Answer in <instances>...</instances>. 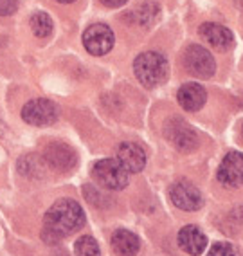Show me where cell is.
Returning a JSON list of instances; mask_svg holds the SVG:
<instances>
[{
  "label": "cell",
  "mask_w": 243,
  "mask_h": 256,
  "mask_svg": "<svg viewBox=\"0 0 243 256\" xmlns=\"http://www.w3.org/2000/svg\"><path fill=\"white\" fill-rule=\"evenodd\" d=\"M43 222V238L47 242H58L60 238L76 233L85 224V211L76 200L61 198L49 208Z\"/></svg>",
  "instance_id": "obj_1"
},
{
  "label": "cell",
  "mask_w": 243,
  "mask_h": 256,
  "mask_svg": "<svg viewBox=\"0 0 243 256\" xmlns=\"http://www.w3.org/2000/svg\"><path fill=\"white\" fill-rule=\"evenodd\" d=\"M133 72L144 87H159L168 78V60L157 50H146L135 58Z\"/></svg>",
  "instance_id": "obj_2"
},
{
  "label": "cell",
  "mask_w": 243,
  "mask_h": 256,
  "mask_svg": "<svg viewBox=\"0 0 243 256\" xmlns=\"http://www.w3.org/2000/svg\"><path fill=\"white\" fill-rule=\"evenodd\" d=\"M92 177L99 186L119 192L128 184V172L123 168L119 159H101L92 168Z\"/></svg>",
  "instance_id": "obj_3"
},
{
  "label": "cell",
  "mask_w": 243,
  "mask_h": 256,
  "mask_svg": "<svg viewBox=\"0 0 243 256\" xmlns=\"http://www.w3.org/2000/svg\"><path fill=\"white\" fill-rule=\"evenodd\" d=\"M22 119L32 126H49L58 119V106L51 100H31L22 108Z\"/></svg>",
  "instance_id": "obj_4"
},
{
  "label": "cell",
  "mask_w": 243,
  "mask_h": 256,
  "mask_svg": "<svg viewBox=\"0 0 243 256\" xmlns=\"http://www.w3.org/2000/svg\"><path fill=\"white\" fill-rule=\"evenodd\" d=\"M184 65L189 74L197 78H211L216 70L213 54L202 46H189L184 52Z\"/></svg>",
  "instance_id": "obj_5"
},
{
  "label": "cell",
  "mask_w": 243,
  "mask_h": 256,
  "mask_svg": "<svg viewBox=\"0 0 243 256\" xmlns=\"http://www.w3.org/2000/svg\"><path fill=\"white\" fill-rule=\"evenodd\" d=\"M114 31L106 24H94L83 32V46L94 56H103L114 47Z\"/></svg>",
  "instance_id": "obj_6"
},
{
  "label": "cell",
  "mask_w": 243,
  "mask_h": 256,
  "mask_svg": "<svg viewBox=\"0 0 243 256\" xmlns=\"http://www.w3.org/2000/svg\"><path fill=\"white\" fill-rule=\"evenodd\" d=\"M164 134H166V138H168V141L173 142L179 150H184V152L195 150L198 144L197 132L180 118L170 119L164 126Z\"/></svg>",
  "instance_id": "obj_7"
},
{
  "label": "cell",
  "mask_w": 243,
  "mask_h": 256,
  "mask_svg": "<svg viewBox=\"0 0 243 256\" xmlns=\"http://www.w3.org/2000/svg\"><path fill=\"white\" fill-rule=\"evenodd\" d=\"M170 197L175 206L184 211H197V210H200L204 204L200 190H198L195 184L188 182V180L175 182L170 190Z\"/></svg>",
  "instance_id": "obj_8"
},
{
  "label": "cell",
  "mask_w": 243,
  "mask_h": 256,
  "mask_svg": "<svg viewBox=\"0 0 243 256\" xmlns=\"http://www.w3.org/2000/svg\"><path fill=\"white\" fill-rule=\"evenodd\" d=\"M218 180L227 188L243 186V154L229 152L218 168Z\"/></svg>",
  "instance_id": "obj_9"
},
{
  "label": "cell",
  "mask_w": 243,
  "mask_h": 256,
  "mask_svg": "<svg viewBox=\"0 0 243 256\" xmlns=\"http://www.w3.org/2000/svg\"><path fill=\"white\" fill-rule=\"evenodd\" d=\"M43 157L51 168L61 170V172L72 170L76 166V154L65 142H51L43 152Z\"/></svg>",
  "instance_id": "obj_10"
},
{
  "label": "cell",
  "mask_w": 243,
  "mask_h": 256,
  "mask_svg": "<svg viewBox=\"0 0 243 256\" xmlns=\"http://www.w3.org/2000/svg\"><path fill=\"white\" fill-rule=\"evenodd\" d=\"M198 32H200V36H202L209 46L215 47V49H218V50L231 49L234 44L233 32H231L227 28H224V26H220V24L206 22L200 26Z\"/></svg>",
  "instance_id": "obj_11"
},
{
  "label": "cell",
  "mask_w": 243,
  "mask_h": 256,
  "mask_svg": "<svg viewBox=\"0 0 243 256\" xmlns=\"http://www.w3.org/2000/svg\"><path fill=\"white\" fill-rule=\"evenodd\" d=\"M119 162L128 174H139L146 166V152L137 142H123L117 150Z\"/></svg>",
  "instance_id": "obj_12"
},
{
  "label": "cell",
  "mask_w": 243,
  "mask_h": 256,
  "mask_svg": "<svg viewBox=\"0 0 243 256\" xmlns=\"http://www.w3.org/2000/svg\"><path fill=\"white\" fill-rule=\"evenodd\" d=\"M179 103L184 110H189V112H197L206 105L207 100V92L206 88L200 85V83H186L179 88Z\"/></svg>",
  "instance_id": "obj_13"
},
{
  "label": "cell",
  "mask_w": 243,
  "mask_h": 256,
  "mask_svg": "<svg viewBox=\"0 0 243 256\" xmlns=\"http://www.w3.org/2000/svg\"><path fill=\"white\" fill-rule=\"evenodd\" d=\"M179 246L188 254H202L207 247V236L197 228V226H186L179 233Z\"/></svg>",
  "instance_id": "obj_14"
},
{
  "label": "cell",
  "mask_w": 243,
  "mask_h": 256,
  "mask_svg": "<svg viewBox=\"0 0 243 256\" xmlns=\"http://www.w3.org/2000/svg\"><path fill=\"white\" fill-rule=\"evenodd\" d=\"M112 249L119 256H135L141 249V242L137 234L128 229H117L112 236Z\"/></svg>",
  "instance_id": "obj_15"
},
{
  "label": "cell",
  "mask_w": 243,
  "mask_h": 256,
  "mask_svg": "<svg viewBox=\"0 0 243 256\" xmlns=\"http://www.w3.org/2000/svg\"><path fill=\"white\" fill-rule=\"evenodd\" d=\"M31 29L38 38H45L52 32V18L47 13H34L31 16Z\"/></svg>",
  "instance_id": "obj_16"
},
{
  "label": "cell",
  "mask_w": 243,
  "mask_h": 256,
  "mask_svg": "<svg viewBox=\"0 0 243 256\" xmlns=\"http://www.w3.org/2000/svg\"><path fill=\"white\" fill-rule=\"evenodd\" d=\"M133 16H135V22L139 26H152L155 16H159V6L153 4V2H146V4L139 6Z\"/></svg>",
  "instance_id": "obj_17"
},
{
  "label": "cell",
  "mask_w": 243,
  "mask_h": 256,
  "mask_svg": "<svg viewBox=\"0 0 243 256\" xmlns=\"http://www.w3.org/2000/svg\"><path fill=\"white\" fill-rule=\"evenodd\" d=\"M76 256H99V246L92 236H81L74 246Z\"/></svg>",
  "instance_id": "obj_18"
},
{
  "label": "cell",
  "mask_w": 243,
  "mask_h": 256,
  "mask_svg": "<svg viewBox=\"0 0 243 256\" xmlns=\"http://www.w3.org/2000/svg\"><path fill=\"white\" fill-rule=\"evenodd\" d=\"M207 256H236V254H234V249H233L231 244L216 242L215 246L209 249V254Z\"/></svg>",
  "instance_id": "obj_19"
},
{
  "label": "cell",
  "mask_w": 243,
  "mask_h": 256,
  "mask_svg": "<svg viewBox=\"0 0 243 256\" xmlns=\"http://www.w3.org/2000/svg\"><path fill=\"white\" fill-rule=\"evenodd\" d=\"M18 10V0H0V16H9Z\"/></svg>",
  "instance_id": "obj_20"
},
{
  "label": "cell",
  "mask_w": 243,
  "mask_h": 256,
  "mask_svg": "<svg viewBox=\"0 0 243 256\" xmlns=\"http://www.w3.org/2000/svg\"><path fill=\"white\" fill-rule=\"evenodd\" d=\"M101 4H105L106 8H121V6H124L128 0H99Z\"/></svg>",
  "instance_id": "obj_21"
},
{
  "label": "cell",
  "mask_w": 243,
  "mask_h": 256,
  "mask_svg": "<svg viewBox=\"0 0 243 256\" xmlns=\"http://www.w3.org/2000/svg\"><path fill=\"white\" fill-rule=\"evenodd\" d=\"M4 132H5V124L2 121V118H0V136H4Z\"/></svg>",
  "instance_id": "obj_22"
},
{
  "label": "cell",
  "mask_w": 243,
  "mask_h": 256,
  "mask_svg": "<svg viewBox=\"0 0 243 256\" xmlns=\"http://www.w3.org/2000/svg\"><path fill=\"white\" fill-rule=\"evenodd\" d=\"M58 2H61V4H72V2H76V0H58Z\"/></svg>",
  "instance_id": "obj_23"
},
{
  "label": "cell",
  "mask_w": 243,
  "mask_h": 256,
  "mask_svg": "<svg viewBox=\"0 0 243 256\" xmlns=\"http://www.w3.org/2000/svg\"><path fill=\"white\" fill-rule=\"evenodd\" d=\"M242 139H243V124H242Z\"/></svg>",
  "instance_id": "obj_24"
}]
</instances>
